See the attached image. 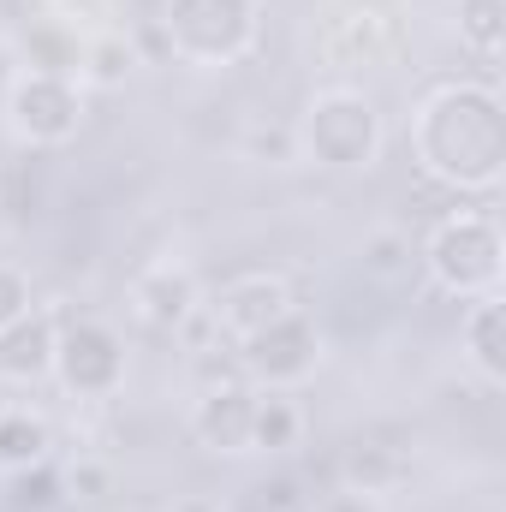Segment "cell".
<instances>
[{"instance_id": "cell-1", "label": "cell", "mask_w": 506, "mask_h": 512, "mask_svg": "<svg viewBox=\"0 0 506 512\" xmlns=\"http://www.w3.org/2000/svg\"><path fill=\"white\" fill-rule=\"evenodd\" d=\"M262 30V0H167L161 36L179 60L191 66H233L256 48Z\"/></svg>"}, {"instance_id": "cell-2", "label": "cell", "mask_w": 506, "mask_h": 512, "mask_svg": "<svg viewBox=\"0 0 506 512\" xmlns=\"http://www.w3.org/2000/svg\"><path fill=\"white\" fill-rule=\"evenodd\" d=\"M423 268L447 292H465V298L495 292L501 286V227H495V209H459V215H447L429 233V245H423Z\"/></svg>"}, {"instance_id": "cell-3", "label": "cell", "mask_w": 506, "mask_h": 512, "mask_svg": "<svg viewBox=\"0 0 506 512\" xmlns=\"http://www.w3.org/2000/svg\"><path fill=\"white\" fill-rule=\"evenodd\" d=\"M298 149L316 155L322 167H370L381 149V120L376 102H364L358 90H322L304 108Z\"/></svg>"}, {"instance_id": "cell-4", "label": "cell", "mask_w": 506, "mask_h": 512, "mask_svg": "<svg viewBox=\"0 0 506 512\" xmlns=\"http://www.w3.org/2000/svg\"><path fill=\"white\" fill-rule=\"evenodd\" d=\"M84 126V96L78 78L54 72H12L6 78V131L30 149H60Z\"/></svg>"}, {"instance_id": "cell-5", "label": "cell", "mask_w": 506, "mask_h": 512, "mask_svg": "<svg viewBox=\"0 0 506 512\" xmlns=\"http://www.w3.org/2000/svg\"><path fill=\"white\" fill-rule=\"evenodd\" d=\"M54 382L72 399H108L126 382V340L102 316H60L54 334Z\"/></svg>"}, {"instance_id": "cell-6", "label": "cell", "mask_w": 506, "mask_h": 512, "mask_svg": "<svg viewBox=\"0 0 506 512\" xmlns=\"http://www.w3.org/2000/svg\"><path fill=\"white\" fill-rule=\"evenodd\" d=\"M233 358H239V376L251 387H304L316 370H322V328L304 316V310H292V316H280V322H268L262 334L251 340H239L233 346Z\"/></svg>"}, {"instance_id": "cell-7", "label": "cell", "mask_w": 506, "mask_h": 512, "mask_svg": "<svg viewBox=\"0 0 506 512\" xmlns=\"http://www.w3.org/2000/svg\"><path fill=\"white\" fill-rule=\"evenodd\" d=\"M203 310H209L215 334H221L227 346H239V340L262 334L268 322L292 316V310H298V292H292V280H286V274L256 268V274H233V280L215 292V304H203Z\"/></svg>"}, {"instance_id": "cell-8", "label": "cell", "mask_w": 506, "mask_h": 512, "mask_svg": "<svg viewBox=\"0 0 506 512\" xmlns=\"http://www.w3.org/2000/svg\"><path fill=\"white\" fill-rule=\"evenodd\" d=\"M126 298L137 310V322H149L161 334H179V328H191L203 316V286H197V274L179 256H155L149 268H137Z\"/></svg>"}, {"instance_id": "cell-9", "label": "cell", "mask_w": 506, "mask_h": 512, "mask_svg": "<svg viewBox=\"0 0 506 512\" xmlns=\"http://www.w3.org/2000/svg\"><path fill=\"white\" fill-rule=\"evenodd\" d=\"M251 405H256V387L245 376H227V382H209L191 405V441L209 447V453H251Z\"/></svg>"}, {"instance_id": "cell-10", "label": "cell", "mask_w": 506, "mask_h": 512, "mask_svg": "<svg viewBox=\"0 0 506 512\" xmlns=\"http://www.w3.org/2000/svg\"><path fill=\"white\" fill-rule=\"evenodd\" d=\"M54 334H60V310H48V304H30L18 322H6L0 328V382H54Z\"/></svg>"}, {"instance_id": "cell-11", "label": "cell", "mask_w": 506, "mask_h": 512, "mask_svg": "<svg viewBox=\"0 0 506 512\" xmlns=\"http://www.w3.org/2000/svg\"><path fill=\"white\" fill-rule=\"evenodd\" d=\"M411 483V453L387 447V441H352L340 453V489H358L370 501H387Z\"/></svg>"}, {"instance_id": "cell-12", "label": "cell", "mask_w": 506, "mask_h": 512, "mask_svg": "<svg viewBox=\"0 0 506 512\" xmlns=\"http://www.w3.org/2000/svg\"><path fill=\"white\" fill-rule=\"evenodd\" d=\"M417 268H423V251H417V239L405 233V227H393V221H381L364 233V245H358V274L381 286V292H405L411 280H417Z\"/></svg>"}, {"instance_id": "cell-13", "label": "cell", "mask_w": 506, "mask_h": 512, "mask_svg": "<svg viewBox=\"0 0 506 512\" xmlns=\"http://www.w3.org/2000/svg\"><path fill=\"white\" fill-rule=\"evenodd\" d=\"M54 459V423L36 405H0V477H18L30 465Z\"/></svg>"}, {"instance_id": "cell-14", "label": "cell", "mask_w": 506, "mask_h": 512, "mask_svg": "<svg viewBox=\"0 0 506 512\" xmlns=\"http://www.w3.org/2000/svg\"><path fill=\"white\" fill-rule=\"evenodd\" d=\"M292 447H304V405H298V393H286V387H256L251 453L280 459V453H292Z\"/></svg>"}, {"instance_id": "cell-15", "label": "cell", "mask_w": 506, "mask_h": 512, "mask_svg": "<svg viewBox=\"0 0 506 512\" xmlns=\"http://www.w3.org/2000/svg\"><path fill=\"white\" fill-rule=\"evenodd\" d=\"M501 322H506V304L501 292H483L477 304H471V316H465V352H471V364H477V376L489 387L506 382V346H501Z\"/></svg>"}, {"instance_id": "cell-16", "label": "cell", "mask_w": 506, "mask_h": 512, "mask_svg": "<svg viewBox=\"0 0 506 512\" xmlns=\"http://www.w3.org/2000/svg\"><path fill=\"white\" fill-rule=\"evenodd\" d=\"M131 72H137V48H131L126 30H102V36H84V60H78V78L90 90H120Z\"/></svg>"}, {"instance_id": "cell-17", "label": "cell", "mask_w": 506, "mask_h": 512, "mask_svg": "<svg viewBox=\"0 0 506 512\" xmlns=\"http://www.w3.org/2000/svg\"><path fill=\"white\" fill-rule=\"evenodd\" d=\"M459 42H465V54L495 66L506 42V0H459Z\"/></svg>"}, {"instance_id": "cell-18", "label": "cell", "mask_w": 506, "mask_h": 512, "mask_svg": "<svg viewBox=\"0 0 506 512\" xmlns=\"http://www.w3.org/2000/svg\"><path fill=\"white\" fill-rule=\"evenodd\" d=\"M239 155L256 167H298L304 149H298V126H280V120H251L239 131Z\"/></svg>"}, {"instance_id": "cell-19", "label": "cell", "mask_w": 506, "mask_h": 512, "mask_svg": "<svg viewBox=\"0 0 506 512\" xmlns=\"http://www.w3.org/2000/svg\"><path fill=\"white\" fill-rule=\"evenodd\" d=\"M114 495V465L102 453H78L72 465H60V501H102Z\"/></svg>"}, {"instance_id": "cell-20", "label": "cell", "mask_w": 506, "mask_h": 512, "mask_svg": "<svg viewBox=\"0 0 506 512\" xmlns=\"http://www.w3.org/2000/svg\"><path fill=\"white\" fill-rule=\"evenodd\" d=\"M12 507H24V512L60 507V465L48 459V465H30V471H18V477H12Z\"/></svg>"}, {"instance_id": "cell-21", "label": "cell", "mask_w": 506, "mask_h": 512, "mask_svg": "<svg viewBox=\"0 0 506 512\" xmlns=\"http://www.w3.org/2000/svg\"><path fill=\"white\" fill-rule=\"evenodd\" d=\"M24 310H30V280H24L12 262H0V328L18 322Z\"/></svg>"}, {"instance_id": "cell-22", "label": "cell", "mask_w": 506, "mask_h": 512, "mask_svg": "<svg viewBox=\"0 0 506 512\" xmlns=\"http://www.w3.org/2000/svg\"><path fill=\"white\" fill-rule=\"evenodd\" d=\"M256 507H262V512H310V501L298 495V483H292V477H274V483H262V489H256Z\"/></svg>"}, {"instance_id": "cell-23", "label": "cell", "mask_w": 506, "mask_h": 512, "mask_svg": "<svg viewBox=\"0 0 506 512\" xmlns=\"http://www.w3.org/2000/svg\"><path fill=\"white\" fill-rule=\"evenodd\" d=\"M310 512H381V501L358 495V489H334V495H322Z\"/></svg>"}, {"instance_id": "cell-24", "label": "cell", "mask_w": 506, "mask_h": 512, "mask_svg": "<svg viewBox=\"0 0 506 512\" xmlns=\"http://www.w3.org/2000/svg\"><path fill=\"white\" fill-rule=\"evenodd\" d=\"M173 512H221L209 495H185V501H173Z\"/></svg>"}, {"instance_id": "cell-25", "label": "cell", "mask_w": 506, "mask_h": 512, "mask_svg": "<svg viewBox=\"0 0 506 512\" xmlns=\"http://www.w3.org/2000/svg\"><path fill=\"white\" fill-rule=\"evenodd\" d=\"M0 185H6V161H0Z\"/></svg>"}]
</instances>
